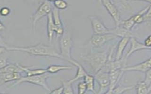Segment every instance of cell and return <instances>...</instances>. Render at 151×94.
Masks as SVG:
<instances>
[{
	"label": "cell",
	"instance_id": "cell-19",
	"mask_svg": "<svg viewBox=\"0 0 151 94\" xmlns=\"http://www.w3.org/2000/svg\"><path fill=\"white\" fill-rule=\"evenodd\" d=\"M0 73H24L19 66V63H9L3 68H1Z\"/></svg>",
	"mask_w": 151,
	"mask_h": 94
},
{
	"label": "cell",
	"instance_id": "cell-5",
	"mask_svg": "<svg viewBox=\"0 0 151 94\" xmlns=\"http://www.w3.org/2000/svg\"><path fill=\"white\" fill-rule=\"evenodd\" d=\"M53 7L51 2L45 0L39 5L35 13L31 17L32 20V29L35 30V26L37 22L44 16H47L49 14L52 12Z\"/></svg>",
	"mask_w": 151,
	"mask_h": 94
},
{
	"label": "cell",
	"instance_id": "cell-27",
	"mask_svg": "<svg viewBox=\"0 0 151 94\" xmlns=\"http://www.w3.org/2000/svg\"><path fill=\"white\" fill-rule=\"evenodd\" d=\"M53 5L54 7L59 10H63L67 9L68 4L65 0H56L53 2Z\"/></svg>",
	"mask_w": 151,
	"mask_h": 94
},
{
	"label": "cell",
	"instance_id": "cell-36",
	"mask_svg": "<svg viewBox=\"0 0 151 94\" xmlns=\"http://www.w3.org/2000/svg\"><path fill=\"white\" fill-rule=\"evenodd\" d=\"M47 1H50V2H54L56 0H46Z\"/></svg>",
	"mask_w": 151,
	"mask_h": 94
},
{
	"label": "cell",
	"instance_id": "cell-26",
	"mask_svg": "<svg viewBox=\"0 0 151 94\" xmlns=\"http://www.w3.org/2000/svg\"><path fill=\"white\" fill-rule=\"evenodd\" d=\"M134 86H116L112 91V93L114 94H122L127 91L130 90L134 88Z\"/></svg>",
	"mask_w": 151,
	"mask_h": 94
},
{
	"label": "cell",
	"instance_id": "cell-35",
	"mask_svg": "<svg viewBox=\"0 0 151 94\" xmlns=\"http://www.w3.org/2000/svg\"><path fill=\"white\" fill-rule=\"evenodd\" d=\"M5 29V26L4 25H3V24L1 22V26H0V29H1V31H2L4 30Z\"/></svg>",
	"mask_w": 151,
	"mask_h": 94
},
{
	"label": "cell",
	"instance_id": "cell-16",
	"mask_svg": "<svg viewBox=\"0 0 151 94\" xmlns=\"http://www.w3.org/2000/svg\"><path fill=\"white\" fill-rule=\"evenodd\" d=\"M131 38L130 37H124L122 38L120 41L118 43L115 60H120L122 58L124 50L127 46V44L129 43V41H130Z\"/></svg>",
	"mask_w": 151,
	"mask_h": 94
},
{
	"label": "cell",
	"instance_id": "cell-33",
	"mask_svg": "<svg viewBox=\"0 0 151 94\" xmlns=\"http://www.w3.org/2000/svg\"><path fill=\"white\" fill-rule=\"evenodd\" d=\"M63 85L61 87L56 88L50 92V94H63Z\"/></svg>",
	"mask_w": 151,
	"mask_h": 94
},
{
	"label": "cell",
	"instance_id": "cell-1",
	"mask_svg": "<svg viewBox=\"0 0 151 94\" xmlns=\"http://www.w3.org/2000/svg\"><path fill=\"white\" fill-rule=\"evenodd\" d=\"M1 46L7 51H19L25 52L30 55L35 56H50L63 59L60 53L52 46L39 43L34 46L29 47H16L9 46L1 40Z\"/></svg>",
	"mask_w": 151,
	"mask_h": 94
},
{
	"label": "cell",
	"instance_id": "cell-24",
	"mask_svg": "<svg viewBox=\"0 0 151 94\" xmlns=\"http://www.w3.org/2000/svg\"><path fill=\"white\" fill-rule=\"evenodd\" d=\"M135 24H136V23L134 22L133 16H132L127 20H122L120 25H122V26L125 28V29L130 31L132 29Z\"/></svg>",
	"mask_w": 151,
	"mask_h": 94
},
{
	"label": "cell",
	"instance_id": "cell-13",
	"mask_svg": "<svg viewBox=\"0 0 151 94\" xmlns=\"http://www.w3.org/2000/svg\"><path fill=\"white\" fill-rule=\"evenodd\" d=\"M47 36L49 42L51 44L53 40L54 33H56L59 27L57 26L53 22L52 12H51L47 16Z\"/></svg>",
	"mask_w": 151,
	"mask_h": 94
},
{
	"label": "cell",
	"instance_id": "cell-18",
	"mask_svg": "<svg viewBox=\"0 0 151 94\" xmlns=\"http://www.w3.org/2000/svg\"><path fill=\"white\" fill-rule=\"evenodd\" d=\"M111 33L121 38L124 37H132V33L130 32L129 31L125 29V28L122 26H116L115 28L111 29Z\"/></svg>",
	"mask_w": 151,
	"mask_h": 94
},
{
	"label": "cell",
	"instance_id": "cell-7",
	"mask_svg": "<svg viewBox=\"0 0 151 94\" xmlns=\"http://www.w3.org/2000/svg\"><path fill=\"white\" fill-rule=\"evenodd\" d=\"M118 38L112 33L103 34H94L91 37L90 43L93 48H100L109 42Z\"/></svg>",
	"mask_w": 151,
	"mask_h": 94
},
{
	"label": "cell",
	"instance_id": "cell-38",
	"mask_svg": "<svg viewBox=\"0 0 151 94\" xmlns=\"http://www.w3.org/2000/svg\"><path fill=\"white\" fill-rule=\"evenodd\" d=\"M150 21H151V20H150Z\"/></svg>",
	"mask_w": 151,
	"mask_h": 94
},
{
	"label": "cell",
	"instance_id": "cell-23",
	"mask_svg": "<svg viewBox=\"0 0 151 94\" xmlns=\"http://www.w3.org/2000/svg\"><path fill=\"white\" fill-rule=\"evenodd\" d=\"M148 86L144 81L138 82L136 86L137 94H148Z\"/></svg>",
	"mask_w": 151,
	"mask_h": 94
},
{
	"label": "cell",
	"instance_id": "cell-25",
	"mask_svg": "<svg viewBox=\"0 0 151 94\" xmlns=\"http://www.w3.org/2000/svg\"><path fill=\"white\" fill-rule=\"evenodd\" d=\"M63 87V94H74L72 83L69 80H65L62 82Z\"/></svg>",
	"mask_w": 151,
	"mask_h": 94
},
{
	"label": "cell",
	"instance_id": "cell-20",
	"mask_svg": "<svg viewBox=\"0 0 151 94\" xmlns=\"http://www.w3.org/2000/svg\"><path fill=\"white\" fill-rule=\"evenodd\" d=\"M72 69V66H70L52 65L49 66L48 67L46 68V70L47 73H55L61 70H71Z\"/></svg>",
	"mask_w": 151,
	"mask_h": 94
},
{
	"label": "cell",
	"instance_id": "cell-10",
	"mask_svg": "<svg viewBox=\"0 0 151 94\" xmlns=\"http://www.w3.org/2000/svg\"><path fill=\"white\" fill-rule=\"evenodd\" d=\"M124 72L122 69H120L112 70H110V83L108 90L106 94H112V91L114 88L117 86L119 80L122 78V75Z\"/></svg>",
	"mask_w": 151,
	"mask_h": 94
},
{
	"label": "cell",
	"instance_id": "cell-8",
	"mask_svg": "<svg viewBox=\"0 0 151 94\" xmlns=\"http://www.w3.org/2000/svg\"><path fill=\"white\" fill-rule=\"evenodd\" d=\"M92 25V29L94 34L111 33V29H109L104 25L100 19L95 16H88Z\"/></svg>",
	"mask_w": 151,
	"mask_h": 94
},
{
	"label": "cell",
	"instance_id": "cell-29",
	"mask_svg": "<svg viewBox=\"0 0 151 94\" xmlns=\"http://www.w3.org/2000/svg\"><path fill=\"white\" fill-rule=\"evenodd\" d=\"M145 73V79L144 81L146 83V84L149 87L151 84V68Z\"/></svg>",
	"mask_w": 151,
	"mask_h": 94
},
{
	"label": "cell",
	"instance_id": "cell-12",
	"mask_svg": "<svg viewBox=\"0 0 151 94\" xmlns=\"http://www.w3.org/2000/svg\"><path fill=\"white\" fill-rule=\"evenodd\" d=\"M130 41H131L130 48L124 58V61L126 63L127 62V59L129 58V57L132 55V54L135 52L141 51V50H144V49L151 50L150 48L145 46L144 43L138 41L135 38L131 37L130 39Z\"/></svg>",
	"mask_w": 151,
	"mask_h": 94
},
{
	"label": "cell",
	"instance_id": "cell-32",
	"mask_svg": "<svg viewBox=\"0 0 151 94\" xmlns=\"http://www.w3.org/2000/svg\"><path fill=\"white\" fill-rule=\"evenodd\" d=\"M9 63L7 61V58L5 57H2V56H1V59H0V66L1 68H3L5 67V66L8 65Z\"/></svg>",
	"mask_w": 151,
	"mask_h": 94
},
{
	"label": "cell",
	"instance_id": "cell-17",
	"mask_svg": "<svg viewBox=\"0 0 151 94\" xmlns=\"http://www.w3.org/2000/svg\"><path fill=\"white\" fill-rule=\"evenodd\" d=\"M19 66L21 69L22 70L24 73H26V76H32V75H40V74H45L47 73L46 69H32L30 67L19 64Z\"/></svg>",
	"mask_w": 151,
	"mask_h": 94
},
{
	"label": "cell",
	"instance_id": "cell-37",
	"mask_svg": "<svg viewBox=\"0 0 151 94\" xmlns=\"http://www.w3.org/2000/svg\"><path fill=\"white\" fill-rule=\"evenodd\" d=\"M134 1H136V0H134Z\"/></svg>",
	"mask_w": 151,
	"mask_h": 94
},
{
	"label": "cell",
	"instance_id": "cell-15",
	"mask_svg": "<svg viewBox=\"0 0 151 94\" xmlns=\"http://www.w3.org/2000/svg\"><path fill=\"white\" fill-rule=\"evenodd\" d=\"M69 63H72V65L75 66L78 68L77 73L76 74L75 76L70 79V80H68L70 82L73 83V82H76V81H78L81 79L84 78L85 76L87 74V72H86V70H85V68L76 60L72 58L69 62Z\"/></svg>",
	"mask_w": 151,
	"mask_h": 94
},
{
	"label": "cell",
	"instance_id": "cell-14",
	"mask_svg": "<svg viewBox=\"0 0 151 94\" xmlns=\"http://www.w3.org/2000/svg\"><path fill=\"white\" fill-rule=\"evenodd\" d=\"M21 73H0V85L2 86L6 83L17 81L22 77Z\"/></svg>",
	"mask_w": 151,
	"mask_h": 94
},
{
	"label": "cell",
	"instance_id": "cell-9",
	"mask_svg": "<svg viewBox=\"0 0 151 94\" xmlns=\"http://www.w3.org/2000/svg\"><path fill=\"white\" fill-rule=\"evenodd\" d=\"M102 4L105 7L111 18L114 21L116 26H119L122 22L120 13L116 6L111 1V0H100Z\"/></svg>",
	"mask_w": 151,
	"mask_h": 94
},
{
	"label": "cell",
	"instance_id": "cell-11",
	"mask_svg": "<svg viewBox=\"0 0 151 94\" xmlns=\"http://www.w3.org/2000/svg\"><path fill=\"white\" fill-rule=\"evenodd\" d=\"M151 68V58L143 62L134 66H127L122 68L123 72L127 71H137V72L145 73Z\"/></svg>",
	"mask_w": 151,
	"mask_h": 94
},
{
	"label": "cell",
	"instance_id": "cell-34",
	"mask_svg": "<svg viewBox=\"0 0 151 94\" xmlns=\"http://www.w3.org/2000/svg\"><path fill=\"white\" fill-rule=\"evenodd\" d=\"M120 1L122 2V4L123 6H124L125 8H129V4L128 3V0H120Z\"/></svg>",
	"mask_w": 151,
	"mask_h": 94
},
{
	"label": "cell",
	"instance_id": "cell-31",
	"mask_svg": "<svg viewBox=\"0 0 151 94\" xmlns=\"http://www.w3.org/2000/svg\"><path fill=\"white\" fill-rule=\"evenodd\" d=\"M145 22L151 20V4L149 5V8L145 14L144 15Z\"/></svg>",
	"mask_w": 151,
	"mask_h": 94
},
{
	"label": "cell",
	"instance_id": "cell-4",
	"mask_svg": "<svg viewBox=\"0 0 151 94\" xmlns=\"http://www.w3.org/2000/svg\"><path fill=\"white\" fill-rule=\"evenodd\" d=\"M73 46L72 35L68 31H65L63 34L60 37V54L63 57V60L70 62L71 58V49Z\"/></svg>",
	"mask_w": 151,
	"mask_h": 94
},
{
	"label": "cell",
	"instance_id": "cell-21",
	"mask_svg": "<svg viewBox=\"0 0 151 94\" xmlns=\"http://www.w3.org/2000/svg\"><path fill=\"white\" fill-rule=\"evenodd\" d=\"M84 81L87 86V91L92 92L95 94L97 93L94 89V80L96 79L94 76L87 73L84 78Z\"/></svg>",
	"mask_w": 151,
	"mask_h": 94
},
{
	"label": "cell",
	"instance_id": "cell-6",
	"mask_svg": "<svg viewBox=\"0 0 151 94\" xmlns=\"http://www.w3.org/2000/svg\"><path fill=\"white\" fill-rule=\"evenodd\" d=\"M94 75L95 79L99 85V91L97 93L103 94L106 93L105 91H108L110 86V73L101 69Z\"/></svg>",
	"mask_w": 151,
	"mask_h": 94
},
{
	"label": "cell",
	"instance_id": "cell-28",
	"mask_svg": "<svg viewBox=\"0 0 151 94\" xmlns=\"http://www.w3.org/2000/svg\"><path fill=\"white\" fill-rule=\"evenodd\" d=\"M78 93L84 94L87 91V86L85 81L80 82L78 85Z\"/></svg>",
	"mask_w": 151,
	"mask_h": 94
},
{
	"label": "cell",
	"instance_id": "cell-22",
	"mask_svg": "<svg viewBox=\"0 0 151 94\" xmlns=\"http://www.w3.org/2000/svg\"><path fill=\"white\" fill-rule=\"evenodd\" d=\"M52 18H53V22L55 25L58 27H63V22L60 19V14L59 10L55 7H53L52 11Z\"/></svg>",
	"mask_w": 151,
	"mask_h": 94
},
{
	"label": "cell",
	"instance_id": "cell-30",
	"mask_svg": "<svg viewBox=\"0 0 151 94\" xmlns=\"http://www.w3.org/2000/svg\"><path fill=\"white\" fill-rule=\"evenodd\" d=\"M11 9L7 7H2L1 9L0 13L1 16H7L11 13Z\"/></svg>",
	"mask_w": 151,
	"mask_h": 94
},
{
	"label": "cell",
	"instance_id": "cell-2",
	"mask_svg": "<svg viewBox=\"0 0 151 94\" xmlns=\"http://www.w3.org/2000/svg\"><path fill=\"white\" fill-rule=\"evenodd\" d=\"M109 55L106 51L91 52L86 55L80 56L84 62L88 65L94 74L101 70L109 59Z\"/></svg>",
	"mask_w": 151,
	"mask_h": 94
},
{
	"label": "cell",
	"instance_id": "cell-3",
	"mask_svg": "<svg viewBox=\"0 0 151 94\" xmlns=\"http://www.w3.org/2000/svg\"><path fill=\"white\" fill-rule=\"evenodd\" d=\"M49 77V74L48 73L40 75L22 76L20 79L15 81L13 86H16L23 83H28L40 86L45 90L50 92L51 89L47 82V79Z\"/></svg>",
	"mask_w": 151,
	"mask_h": 94
}]
</instances>
